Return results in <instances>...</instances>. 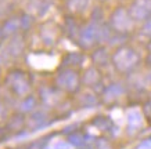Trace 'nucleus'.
Segmentation results:
<instances>
[{"label": "nucleus", "mask_w": 151, "mask_h": 149, "mask_svg": "<svg viewBox=\"0 0 151 149\" xmlns=\"http://www.w3.org/2000/svg\"><path fill=\"white\" fill-rule=\"evenodd\" d=\"M47 144V138H42V140L33 141L32 144L28 145V149H45Z\"/></svg>", "instance_id": "25"}, {"label": "nucleus", "mask_w": 151, "mask_h": 149, "mask_svg": "<svg viewBox=\"0 0 151 149\" xmlns=\"http://www.w3.org/2000/svg\"><path fill=\"white\" fill-rule=\"evenodd\" d=\"M40 37L46 46H54L58 39V32L53 25H45L40 31Z\"/></svg>", "instance_id": "15"}, {"label": "nucleus", "mask_w": 151, "mask_h": 149, "mask_svg": "<svg viewBox=\"0 0 151 149\" xmlns=\"http://www.w3.org/2000/svg\"><path fill=\"white\" fill-rule=\"evenodd\" d=\"M37 106V99L35 95L28 94L27 97H24L19 102V112L28 113V112H33L35 108Z\"/></svg>", "instance_id": "17"}, {"label": "nucleus", "mask_w": 151, "mask_h": 149, "mask_svg": "<svg viewBox=\"0 0 151 149\" xmlns=\"http://www.w3.org/2000/svg\"><path fill=\"white\" fill-rule=\"evenodd\" d=\"M19 18H21V29L22 31H28V28L31 26V24H32V18L29 15H25V14L21 15Z\"/></svg>", "instance_id": "27"}, {"label": "nucleus", "mask_w": 151, "mask_h": 149, "mask_svg": "<svg viewBox=\"0 0 151 149\" xmlns=\"http://www.w3.org/2000/svg\"><path fill=\"white\" fill-rule=\"evenodd\" d=\"M89 0H68V7L73 13H81L86 9Z\"/></svg>", "instance_id": "22"}, {"label": "nucleus", "mask_w": 151, "mask_h": 149, "mask_svg": "<svg viewBox=\"0 0 151 149\" xmlns=\"http://www.w3.org/2000/svg\"><path fill=\"white\" fill-rule=\"evenodd\" d=\"M85 135L83 134H81L79 131H75V133H72V134H69L68 135V142L71 145H75V146H82L83 144H85Z\"/></svg>", "instance_id": "23"}, {"label": "nucleus", "mask_w": 151, "mask_h": 149, "mask_svg": "<svg viewBox=\"0 0 151 149\" xmlns=\"http://www.w3.org/2000/svg\"><path fill=\"white\" fill-rule=\"evenodd\" d=\"M39 93H40V98L43 101V104L50 105V106H57L63 101L61 98H58L61 91L57 87H54V84L51 87H43L39 90Z\"/></svg>", "instance_id": "9"}, {"label": "nucleus", "mask_w": 151, "mask_h": 149, "mask_svg": "<svg viewBox=\"0 0 151 149\" xmlns=\"http://www.w3.org/2000/svg\"><path fill=\"white\" fill-rule=\"evenodd\" d=\"M4 39H6V36H4V32H3V26L0 25V46L4 43Z\"/></svg>", "instance_id": "31"}, {"label": "nucleus", "mask_w": 151, "mask_h": 149, "mask_svg": "<svg viewBox=\"0 0 151 149\" xmlns=\"http://www.w3.org/2000/svg\"><path fill=\"white\" fill-rule=\"evenodd\" d=\"M0 80H1V73H0Z\"/></svg>", "instance_id": "34"}, {"label": "nucleus", "mask_w": 151, "mask_h": 149, "mask_svg": "<svg viewBox=\"0 0 151 149\" xmlns=\"http://www.w3.org/2000/svg\"><path fill=\"white\" fill-rule=\"evenodd\" d=\"M144 113H146L147 119H150L151 120V99L150 101H147V104L144 105Z\"/></svg>", "instance_id": "29"}, {"label": "nucleus", "mask_w": 151, "mask_h": 149, "mask_svg": "<svg viewBox=\"0 0 151 149\" xmlns=\"http://www.w3.org/2000/svg\"><path fill=\"white\" fill-rule=\"evenodd\" d=\"M97 102H99V99H97V97L94 94H92V93H83V94H81L78 97V102L76 104L81 108H92V106L97 105Z\"/></svg>", "instance_id": "19"}, {"label": "nucleus", "mask_w": 151, "mask_h": 149, "mask_svg": "<svg viewBox=\"0 0 151 149\" xmlns=\"http://www.w3.org/2000/svg\"><path fill=\"white\" fill-rule=\"evenodd\" d=\"M140 62V57L136 53V50L129 47V46H122L115 50L112 54V65L114 68L122 75L130 73Z\"/></svg>", "instance_id": "2"}, {"label": "nucleus", "mask_w": 151, "mask_h": 149, "mask_svg": "<svg viewBox=\"0 0 151 149\" xmlns=\"http://www.w3.org/2000/svg\"><path fill=\"white\" fill-rule=\"evenodd\" d=\"M9 118V109H7V105L0 101V123L1 122H6Z\"/></svg>", "instance_id": "26"}, {"label": "nucleus", "mask_w": 151, "mask_h": 149, "mask_svg": "<svg viewBox=\"0 0 151 149\" xmlns=\"http://www.w3.org/2000/svg\"><path fill=\"white\" fill-rule=\"evenodd\" d=\"M82 84V77L78 71L73 68H63L55 73L54 76V87H57L61 93L75 94L78 93Z\"/></svg>", "instance_id": "3"}, {"label": "nucleus", "mask_w": 151, "mask_h": 149, "mask_svg": "<svg viewBox=\"0 0 151 149\" xmlns=\"http://www.w3.org/2000/svg\"><path fill=\"white\" fill-rule=\"evenodd\" d=\"M4 84L14 97L24 98L32 90V76L24 69L14 68L7 72L4 77Z\"/></svg>", "instance_id": "1"}, {"label": "nucleus", "mask_w": 151, "mask_h": 149, "mask_svg": "<svg viewBox=\"0 0 151 149\" xmlns=\"http://www.w3.org/2000/svg\"><path fill=\"white\" fill-rule=\"evenodd\" d=\"M147 48H148V53H150V54H151V41H150V43H148V44H147Z\"/></svg>", "instance_id": "33"}, {"label": "nucleus", "mask_w": 151, "mask_h": 149, "mask_svg": "<svg viewBox=\"0 0 151 149\" xmlns=\"http://www.w3.org/2000/svg\"><path fill=\"white\" fill-rule=\"evenodd\" d=\"M92 124L101 131H108V130H111V127H112L111 119L105 118V116H97V118H94Z\"/></svg>", "instance_id": "21"}, {"label": "nucleus", "mask_w": 151, "mask_h": 149, "mask_svg": "<svg viewBox=\"0 0 151 149\" xmlns=\"http://www.w3.org/2000/svg\"><path fill=\"white\" fill-rule=\"evenodd\" d=\"M142 146H151V138H150V140H147L146 142H143Z\"/></svg>", "instance_id": "32"}, {"label": "nucleus", "mask_w": 151, "mask_h": 149, "mask_svg": "<svg viewBox=\"0 0 151 149\" xmlns=\"http://www.w3.org/2000/svg\"><path fill=\"white\" fill-rule=\"evenodd\" d=\"M124 93H125V87L122 86V84L115 83V84H111V86H108L104 90V93H103V99H104V102L110 104V102H114L115 99H118Z\"/></svg>", "instance_id": "14"}, {"label": "nucleus", "mask_w": 151, "mask_h": 149, "mask_svg": "<svg viewBox=\"0 0 151 149\" xmlns=\"http://www.w3.org/2000/svg\"><path fill=\"white\" fill-rule=\"evenodd\" d=\"M142 115L136 111H133L128 115V128L129 131H137L142 127Z\"/></svg>", "instance_id": "20"}, {"label": "nucleus", "mask_w": 151, "mask_h": 149, "mask_svg": "<svg viewBox=\"0 0 151 149\" xmlns=\"http://www.w3.org/2000/svg\"><path fill=\"white\" fill-rule=\"evenodd\" d=\"M100 28L101 26H97L96 24H89L87 26L81 29L79 37H78V40H76L78 44L82 48H92L94 44L101 41Z\"/></svg>", "instance_id": "5"}, {"label": "nucleus", "mask_w": 151, "mask_h": 149, "mask_svg": "<svg viewBox=\"0 0 151 149\" xmlns=\"http://www.w3.org/2000/svg\"><path fill=\"white\" fill-rule=\"evenodd\" d=\"M110 25L118 33H126L133 28V19L128 10L118 7L110 17Z\"/></svg>", "instance_id": "4"}, {"label": "nucleus", "mask_w": 151, "mask_h": 149, "mask_svg": "<svg viewBox=\"0 0 151 149\" xmlns=\"http://www.w3.org/2000/svg\"><path fill=\"white\" fill-rule=\"evenodd\" d=\"M83 57L82 53H78V51H71V53H67V54L63 57L61 59V65L63 68H73L76 69L78 66H81L83 63Z\"/></svg>", "instance_id": "11"}, {"label": "nucleus", "mask_w": 151, "mask_h": 149, "mask_svg": "<svg viewBox=\"0 0 151 149\" xmlns=\"http://www.w3.org/2000/svg\"><path fill=\"white\" fill-rule=\"evenodd\" d=\"M142 33L146 35V36H151V17L146 19V22L142 28Z\"/></svg>", "instance_id": "28"}, {"label": "nucleus", "mask_w": 151, "mask_h": 149, "mask_svg": "<svg viewBox=\"0 0 151 149\" xmlns=\"http://www.w3.org/2000/svg\"><path fill=\"white\" fill-rule=\"evenodd\" d=\"M64 32H65V35H67L69 39H76V37H79V33H81L76 21H75L73 18H71V17L65 19V22H64Z\"/></svg>", "instance_id": "18"}, {"label": "nucleus", "mask_w": 151, "mask_h": 149, "mask_svg": "<svg viewBox=\"0 0 151 149\" xmlns=\"http://www.w3.org/2000/svg\"><path fill=\"white\" fill-rule=\"evenodd\" d=\"M50 123L49 116L43 112H32L31 116L27 119V128L29 131H37L46 127Z\"/></svg>", "instance_id": "8"}, {"label": "nucleus", "mask_w": 151, "mask_h": 149, "mask_svg": "<svg viewBox=\"0 0 151 149\" xmlns=\"http://www.w3.org/2000/svg\"><path fill=\"white\" fill-rule=\"evenodd\" d=\"M101 81V73L96 66H90L85 71V75L82 76V83L86 87H94L99 86Z\"/></svg>", "instance_id": "12"}, {"label": "nucleus", "mask_w": 151, "mask_h": 149, "mask_svg": "<svg viewBox=\"0 0 151 149\" xmlns=\"http://www.w3.org/2000/svg\"><path fill=\"white\" fill-rule=\"evenodd\" d=\"M53 149H69V144H65V142H57Z\"/></svg>", "instance_id": "30"}, {"label": "nucleus", "mask_w": 151, "mask_h": 149, "mask_svg": "<svg viewBox=\"0 0 151 149\" xmlns=\"http://www.w3.org/2000/svg\"><path fill=\"white\" fill-rule=\"evenodd\" d=\"M96 149H114V146L107 138L100 137V138L96 140Z\"/></svg>", "instance_id": "24"}, {"label": "nucleus", "mask_w": 151, "mask_h": 149, "mask_svg": "<svg viewBox=\"0 0 151 149\" xmlns=\"http://www.w3.org/2000/svg\"><path fill=\"white\" fill-rule=\"evenodd\" d=\"M24 51H25V40H24V37L19 33L10 37V40L6 44V54L9 55L10 58L17 59L24 54Z\"/></svg>", "instance_id": "7"}, {"label": "nucleus", "mask_w": 151, "mask_h": 149, "mask_svg": "<svg viewBox=\"0 0 151 149\" xmlns=\"http://www.w3.org/2000/svg\"><path fill=\"white\" fill-rule=\"evenodd\" d=\"M128 11L133 21H146L151 17V0H133Z\"/></svg>", "instance_id": "6"}, {"label": "nucleus", "mask_w": 151, "mask_h": 149, "mask_svg": "<svg viewBox=\"0 0 151 149\" xmlns=\"http://www.w3.org/2000/svg\"><path fill=\"white\" fill-rule=\"evenodd\" d=\"M24 127H27V119L22 112L13 113L6 120V128L9 130V133H19Z\"/></svg>", "instance_id": "10"}, {"label": "nucleus", "mask_w": 151, "mask_h": 149, "mask_svg": "<svg viewBox=\"0 0 151 149\" xmlns=\"http://www.w3.org/2000/svg\"><path fill=\"white\" fill-rule=\"evenodd\" d=\"M92 61L96 66H105V65H108L110 55L104 47H99L92 53Z\"/></svg>", "instance_id": "16"}, {"label": "nucleus", "mask_w": 151, "mask_h": 149, "mask_svg": "<svg viewBox=\"0 0 151 149\" xmlns=\"http://www.w3.org/2000/svg\"><path fill=\"white\" fill-rule=\"evenodd\" d=\"M3 32H4L6 37H11L18 35L19 31H21V18H17V17H11V18H7L3 22Z\"/></svg>", "instance_id": "13"}]
</instances>
